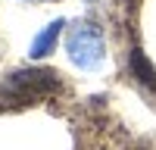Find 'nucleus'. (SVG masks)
<instances>
[{
  "label": "nucleus",
  "instance_id": "4",
  "mask_svg": "<svg viewBox=\"0 0 156 150\" xmlns=\"http://www.w3.org/2000/svg\"><path fill=\"white\" fill-rule=\"evenodd\" d=\"M128 66H131V75L144 84V88H153L156 91V69H153V62L144 56V50L134 47L131 53H128Z\"/></svg>",
  "mask_w": 156,
  "mask_h": 150
},
{
  "label": "nucleus",
  "instance_id": "1",
  "mask_svg": "<svg viewBox=\"0 0 156 150\" xmlns=\"http://www.w3.org/2000/svg\"><path fill=\"white\" fill-rule=\"evenodd\" d=\"M59 88V75L53 69H22L0 81V100L9 103H28L34 97H47Z\"/></svg>",
  "mask_w": 156,
  "mask_h": 150
},
{
  "label": "nucleus",
  "instance_id": "2",
  "mask_svg": "<svg viewBox=\"0 0 156 150\" xmlns=\"http://www.w3.org/2000/svg\"><path fill=\"white\" fill-rule=\"evenodd\" d=\"M69 56L75 66H81V69H97L100 62H103V53H106V44H103V31L97 28V25H90V22H81V25H75L72 34H69Z\"/></svg>",
  "mask_w": 156,
  "mask_h": 150
},
{
  "label": "nucleus",
  "instance_id": "3",
  "mask_svg": "<svg viewBox=\"0 0 156 150\" xmlns=\"http://www.w3.org/2000/svg\"><path fill=\"white\" fill-rule=\"evenodd\" d=\"M62 25H66L62 19L50 22L47 28H44L41 34H37L34 41H31V47H28V56H31V59H44L47 53H53V47H56V41H59V31H62Z\"/></svg>",
  "mask_w": 156,
  "mask_h": 150
}]
</instances>
